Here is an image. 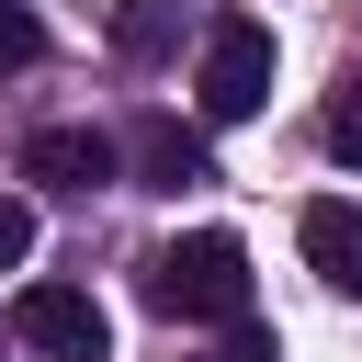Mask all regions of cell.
I'll list each match as a JSON object with an SVG mask.
<instances>
[{
	"instance_id": "cell-1",
	"label": "cell",
	"mask_w": 362,
	"mask_h": 362,
	"mask_svg": "<svg viewBox=\"0 0 362 362\" xmlns=\"http://www.w3.org/2000/svg\"><path fill=\"white\" fill-rule=\"evenodd\" d=\"M147 305H158V317H204V328L249 317V249H238L226 226H204V238H170V249L147 260Z\"/></svg>"
},
{
	"instance_id": "cell-2",
	"label": "cell",
	"mask_w": 362,
	"mask_h": 362,
	"mask_svg": "<svg viewBox=\"0 0 362 362\" xmlns=\"http://www.w3.org/2000/svg\"><path fill=\"white\" fill-rule=\"evenodd\" d=\"M192 102H204V124H249L272 102V34L260 23H215L204 68H192Z\"/></svg>"
},
{
	"instance_id": "cell-3",
	"label": "cell",
	"mask_w": 362,
	"mask_h": 362,
	"mask_svg": "<svg viewBox=\"0 0 362 362\" xmlns=\"http://www.w3.org/2000/svg\"><path fill=\"white\" fill-rule=\"evenodd\" d=\"M11 339L45 351V362H102V351H113V328H102V305H90L79 283H23V294H11Z\"/></svg>"
},
{
	"instance_id": "cell-4",
	"label": "cell",
	"mask_w": 362,
	"mask_h": 362,
	"mask_svg": "<svg viewBox=\"0 0 362 362\" xmlns=\"http://www.w3.org/2000/svg\"><path fill=\"white\" fill-rule=\"evenodd\" d=\"M113 170H124V147L102 124H34L23 136V181H45V192H102Z\"/></svg>"
},
{
	"instance_id": "cell-5",
	"label": "cell",
	"mask_w": 362,
	"mask_h": 362,
	"mask_svg": "<svg viewBox=\"0 0 362 362\" xmlns=\"http://www.w3.org/2000/svg\"><path fill=\"white\" fill-rule=\"evenodd\" d=\"M294 238H305V272H317L328 294H362V204L317 192V204L294 215Z\"/></svg>"
},
{
	"instance_id": "cell-6",
	"label": "cell",
	"mask_w": 362,
	"mask_h": 362,
	"mask_svg": "<svg viewBox=\"0 0 362 362\" xmlns=\"http://www.w3.org/2000/svg\"><path fill=\"white\" fill-rule=\"evenodd\" d=\"M124 158H136V181H147V192H192V181H215L204 136H192V124H170V113H147V124L124 136Z\"/></svg>"
},
{
	"instance_id": "cell-7",
	"label": "cell",
	"mask_w": 362,
	"mask_h": 362,
	"mask_svg": "<svg viewBox=\"0 0 362 362\" xmlns=\"http://www.w3.org/2000/svg\"><path fill=\"white\" fill-rule=\"evenodd\" d=\"M113 45H124L136 68L181 57V0H113Z\"/></svg>"
},
{
	"instance_id": "cell-8",
	"label": "cell",
	"mask_w": 362,
	"mask_h": 362,
	"mask_svg": "<svg viewBox=\"0 0 362 362\" xmlns=\"http://www.w3.org/2000/svg\"><path fill=\"white\" fill-rule=\"evenodd\" d=\"M317 136H328V158H351V170H362V68H351V79L328 90V113H317Z\"/></svg>"
},
{
	"instance_id": "cell-9",
	"label": "cell",
	"mask_w": 362,
	"mask_h": 362,
	"mask_svg": "<svg viewBox=\"0 0 362 362\" xmlns=\"http://www.w3.org/2000/svg\"><path fill=\"white\" fill-rule=\"evenodd\" d=\"M34 57H45V23L23 0H0V68H34Z\"/></svg>"
},
{
	"instance_id": "cell-10",
	"label": "cell",
	"mask_w": 362,
	"mask_h": 362,
	"mask_svg": "<svg viewBox=\"0 0 362 362\" xmlns=\"http://www.w3.org/2000/svg\"><path fill=\"white\" fill-rule=\"evenodd\" d=\"M204 362H283V339H272L260 317H226V339H215Z\"/></svg>"
},
{
	"instance_id": "cell-11",
	"label": "cell",
	"mask_w": 362,
	"mask_h": 362,
	"mask_svg": "<svg viewBox=\"0 0 362 362\" xmlns=\"http://www.w3.org/2000/svg\"><path fill=\"white\" fill-rule=\"evenodd\" d=\"M23 260H34V204L0 192V272H23Z\"/></svg>"
}]
</instances>
